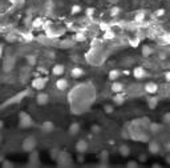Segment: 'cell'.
Masks as SVG:
<instances>
[{
  "mask_svg": "<svg viewBox=\"0 0 170 168\" xmlns=\"http://www.w3.org/2000/svg\"><path fill=\"white\" fill-rule=\"evenodd\" d=\"M146 160V158H145V155H141V161H145Z\"/></svg>",
  "mask_w": 170,
  "mask_h": 168,
  "instance_id": "46",
  "label": "cell"
},
{
  "mask_svg": "<svg viewBox=\"0 0 170 168\" xmlns=\"http://www.w3.org/2000/svg\"><path fill=\"white\" fill-rule=\"evenodd\" d=\"M166 151H169V152H170V141H169L168 144H166Z\"/></svg>",
  "mask_w": 170,
  "mask_h": 168,
  "instance_id": "44",
  "label": "cell"
},
{
  "mask_svg": "<svg viewBox=\"0 0 170 168\" xmlns=\"http://www.w3.org/2000/svg\"><path fill=\"white\" fill-rule=\"evenodd\" d=\"M126 167H129V168H136V167H138V161H136V160L128 161V163H126Z\"/></svg>",
  "mask_w": 170,
  "mask_h": 168,
  "instance_id": "27",
  "label": "cell"
},
{
  "mask_svg": "<svg viewBox=\"0 0 170 168\" xmlns=\"http://www.w3.org/2000/svg\"><path fill=\"white\" fill-rule=\"evenodd\" d=\"M153 167H154V168H158V167H161V166H160V164H157V163H154Z\"/></svg>",
  "mask_w": 170,
  "mask_h": 168,
  "instance_id": "47",
  "label": "cell"
},
{
  "mask_svg": "<svg viewBox=\"0 0 170 168\" xmlns=\"http://www.w3.org/2000/svg\"><path fill=\"white\" fill-rule=\"evenodd\" d=\"M43 25V19H40V17H37V19L33 20V27L35 28H39Z\"/></svg>",
  "mask_w": 170,
  "mask_h": 168,
  "instance_id": "26",
  "label": "cell"
},
{
  "mask_svg": "<svg viewBox=\"0 0 170 168\" xmlns=\"http://www.w3.org/2000/svg\"><path fill=\"white\" fill-rule=\"evenodd\" d=\"M157 90H158V85L154 83V81H148V83L145 84V91L149 95H154V93L157 92Z\"/></svg>",
  "mask_w": 170,
  "mask_h": 168,
  "instance_id": "5",
  "label": "cell"
},
{
  "mask_svg": "<svg viewBox=\"0 0 170 168\" xmlns=\"http://www.w3.org/2000/svg\"><path fill=\"white\" fill-rule=\"evenodd\" d=\"M12 4H15V5H22L23 3H24V0H10Z\"/></svg>",
  "mask_w": 170,
  "mask_h": 168,
  "instance_id": "34",
  "label": "cell"
},
{
  "mask_svg": "<svg viewBox=\"0 0 170 168\" xmlns=\"http://www.w3.org/2000/svg\"><path fill=\"white\" fill-rule=\"evenodd\" d=\"M19 124L22 128H29L32 124H33V120L29 116L27 112H20L19 115Z\"/></svg>",
  "mask_w": 170,
  "mask_h": 168,
  "instance_id": "2",
  "label": "cell"
},
{
  "mask_svg": "<svg viewBox=\"0 0 170 168\" xmlns=\"http://www.w3.org/2000/svg\"><path fill=\"white\" fill-rule=\"evenodd\" d=\"M80 131V124L79 123H72L69 127V134L72 135V136H74V135H77Z\"/></svg>",
  "mask_w": 170,
  "mask_h": 168,
  "instance_id": "17",
  "label": "cell"
},
{
  "mask_svg": "<svg viewBox=\"0 0 170 168\" xmlns=\"http://www.w3.org/2000/svg\"><path fill=\"white\" fill-rule=\"evenodd\" d=\"M0 143H1V136H0Z\"/></svg>",
  "mask_w": 170,
  "mask_h": 168,
  "instance_id": "50",
  "label": "cell"
},
{
  "mask_svg": "<svg viewBox=\"0 0 170 168\" xmlns=\"http://www.w3.org/2000/svg\"><path fill=\"white\" fill-rule=\"evenodd\" d=\"M1 54H3V48L0 47V57H1Z\"/></svg>",
  "mask_w": 170,
  "mask_h": 168,
  "instance_id": "48",
  "label": "cell"
},
{
  "mask_svg": "<svg viewBox=\"0 0 170 168\" xmlns=\"http://www.w3.org/2000/svg\"><path fill=\"white\" fill-rule=\"evenodd\" d=\"M142 54H144V56L150 55V54H151V49H150V48H148V47H145V48H144V52H142Z\"/></svg>",
  "mask_w": 170,
  "mask_h": 168,
  "instance_id": "36",
  "label": "cell"
},
{
  "mask_svg": "<svg viewBox=\"0 0 170 168\" xmlns=\"http://www.w3.org/2000/svg\"><path fill=\"white\" fill-rule=\"evenodd\" d=\"M157 16H161V15H163V10H158L157 12H156Z\"/></svg>",
  "mask_w": 170,
  "mask_h": 168,
  "instance_id": "42",
  "label": "cell"
},
{
  "mask_svg": "<svg viewBox=\"0 0 170 168\" xmlns=\"http://www.w3.org/2000/svg\"><path fill=\"white\" fill-rule=\"evenodd\" d=\"M138 43H140V40H138V39L132 40V42H130V44H132V46H138Z\"/></svg>",
  "mask_w": 170,
  "mask_h": 168,
  "instance_id": "39",
  "label": "cell"
},
{
  "mask_svg": "<svg viewBox=\"0 0 170 168\" xmlns=\"http://www.w3.org/2000/svg\"><path fill=\"white\" fill-rule=\"evenodd\" d=\"M48 102H49L48 93H45V92L37 93V96H36V103H37L39 105H45V104H48Z\"/></svg>",
  "mask_w": 170,
  "mask_h": 168,
  "instance_id": "3",
  "label": "cell"
},
{
  "mask_svg": "<svg viewBox=\"0 0 170 168\" xmlns=\"http://www.w3.org/2000/svg\"><path fill=\"white\" fill-rule=\"evenodd\" d=\"M118 152L121 154V156L126 158V156H129V155H130V148L126 146V144H121L120 148H118Z\"/></svg>",
  "mask_w": 170,
  "mask_h": 168,
  "instance_id": "12",
  "label": "cell"
},
{
  "mask_svg": "<svg viewBox=\"0 0 170 168\" xmlns=\"http://www.w3.org/2000/svg\"><path fill=\"white\" fill-rule=\"evenodd\" d=\"M47 84V78H37L32 81V87L36 90H43Z\"/></svg>",
  "mask_w": 170,
  "mask_h": 168,
  "instance_id": "4",
  "label": "cell"
},
{
  "mask_svg": "<svg viewBox=\"0 0 170 168\" xmlns=\"http://www.w3.org/2000/svg\"><path fill=\"white\" fill-rule=\"evenodd\" d=\"M166 39H168V40H166V42H170V35H169L168 37H166Z\"/></svg>",
  "mask_w": 170,
  "mask_h": 168,
  "instance_id": "49",
  "label": "cell"
},
{
  "mask_svg": "<svg viewBox=\"0 0 170 168\" xmlns=\"http://www.w3.org/2000/svg\"><path fill=\"white\" fill-rule=\"evenodd\" d=\"M12 66H13V60H12V57H7L4 60V71H7V72H10L11 68H12Z\"/></svg>",
  "mask_w": 170,
  "mask_h": 168,
  "instance_id": "18",
  "label": "cell"
},
{
  "mask_svg": "<svg viewBox=\"0 0 170 168\" xmlns=\"http://www.w3.org/2000/svg\"><path fill=\"white\" fill-rule=\"evenodd\" d=\"M3 167H7V168H11V167H15V164L10 160H3Z\"/></svg>",
  "mask_w": 170,
  "mask_h": 168,
  "instance_id": "28",
  "label": "cell"
},
{
  "mask_svg": "<svg viewBox=\"0 0 170 168\" xmlns=\"http://www.w3.org/2000/svg\"><path fill=\"white\" fill-rule=\"evenodd\" d=\"M165 78H166V80L170 81V71H168V72L165 73Z\"/></svg>",
  "mask_w": 170,
  "mask_h": 168,
  "instance_id": "41",
  "label": "cell"
},
{
  "mask_svg": "<svg viewBox=\"0 0 170 168\" xmlns=\"http://www.w3.org/2000/svg\"><path fill=\"white\" fill-rule=\"evenodd\" d=\"M64 66L62 64H56L55 67L52 68V73L53 75H56V76H60V75H62L64 73Z\"/></svg>",
  "mask_w": 170,
  "mask_h": 168,
  "instance_id": "11",
  "label": "cell"
},
{
  "mask_svg": "<svg viewBox=\"0 0 170 168\" xmlns=\"http://www.w3.org/2000/svg\"><path fill=\"white\" fill-rule=\"evenodd\" d=\"M93 12H94V10H93V8H88V10H86V13H88L89 16H91V15L93 13Z\"/></svg>",
  "mask_w": 170,
  "mask_h": 168,
  "instance_id": "40",
  "label": "cell"
},
{
  "mask_svg": "<svg viewBox=\"0 0 170 168\" xmlns=\"http://www.w3.org/2000/svg\"><path fill=\"white\" fill-rule=\"evenodd\" d=\"M86 149H88V143H86L85 140H79L76 143V151L79 152V154H84L86 152Z\"/></svg>",
  "mask_w": 170,
  "mask_h": 168,
  "instance_id": "6",
  "label": "cell"
},
{
  "mask_svg": "<svg viewBox=\"0 0 170 168\" xmlns=\"http://www.w3.org/2000/svg\"><path fill=\"white\" fill-rule=\"evenodd\" d=\"M160 128H161V125H160V124H157V123H151V124H150V129H151L153 132L158 131Z\"/></svg>",
  "mask_w": 170,
  "mask_h": 168,
  "instance_id": "29",
  "label": "cell"
},
{
  "mask_svg": "<svg viewBox=\"0 0 170 168\" xmlns=\"http://www.w3.org/2000/svg\"><path fill=\"white\" fill-rule=\"evenodd\" d=\"M165 160H166V163H168V164H170V155L166 156V158H165Z\"/></svg>",
  "mask_w": 170,
  "mask_h": 168,
  "instance_id": "43",
  "label": "cell"
},
{
  "mask_svg": "<svg viewBox=\"0 0 170 168\" xmlns=\"http://www.w3.org/2000/svg\"><path fill=\"white\" fill-rule=\"evenodd\" d=\"M148 148H149V152L150 154H158L160 152V144L157 143V141H150L149 143V146H148Z\"/></svg>",
  "mask_w": 170,
  "mask_h": 168,
  "instance_id": "8",
  "label": "cell"
},
{
  "mask_svg": "<svg viewBox=\"0 0 170 168\" xmlns=\"http://www.w3.org/2000/svg\"><path fill=\"white\" fill-rule=\"evenodd\" d=\"M56 87L60 91H65L68 88V80L67 79H59V80L56 81Z\"/></svg>",
  "mask_w": 170,
  "mask_h": 168,
  "instance_id": "10",
  "label": "cell"
},
{
  "mask_svg": "<svg viewBox=\"0 0 170 168\" xmlns=\"http://www.w3.org/2000/svg\"><path fill=\"white\" fill-rule=\"evenodd\" d=\"M85 39H86L85 34H82V32H77V34L74 35V40H76V42H84Z\"/></svg>",
  "mask_w": 170,
  "mask_h": 168,
  "instance_id": "24",
  "label": "cell"
},
{
  "mask_svg": "<svg viewBox=\"0 0 170 168\" xmlns=\"http://www.w3.org/2000/svg\"><path fill=\"white\" fill-rule=\"evenodd\" d=\"M3 127H4V123H3V120H0V129H1Z\"/></svg>",
  "mask_w": 170,
  "mask_h": 168,
  "instance_id": "45",
  "label": "cell"
},
{
  "mask_svg": "<svg viewBox=\"0 0 170 168\" xmlns=\"http://www.w3.org/2000/svg\"><path fill=\"white\" fill-rule=\"evenodd\" d=\"M157 102H158L157 98H149V99H148V105H149V108H150V110H154V108L157 107Z\"/></svg>",
  "mask_w": 170,
  "mask_h": 168,
  "instance_id": "20",
  "label": "cell"
},
{
  "mask_svg": "<svg viewBox=\"0 0 170 168\" xmlns=\"http://www.w3.org/2000/svg\"><path fill=\"white\" fill-rule=\"evenodd\" d=\"M120 13V8L118 7H113L112 10H110V15H112V16H116V15H118Z\"/></svg>",
  "mask_w": 170,
  "mask_h": 168,
  "instance_id": "30",
  "label": "cell"
},
{
  "mask_svg": "<svg viewBox=\"0 0 170 168\" xmlns=\"http://www.w3.org/2000/svg\"><path fill=\"white\" fill-rule=\"evenodd\" d=\"M71 75H72V78L77 79V78H80V76L84 75V71H82V68H80V67H74V68L72 69V72H71Z\"/></svg>",
  "mask_w": 170,
  "mask_h": 168,
  "instance_id": "16",
  "label": "cell"
},
{
  "mask_svg": "<svg viewBox=\"0 0 170 168\" xmlns=\"http://www.w3.org/2000/svg\"><path fill=\"white\" fill-rule=\"evenodd\" d=\"M29 163L33 166L35 163H39V154L37 152H35V149L31 152V158H29Z\"/></svg>",
  "mask_w": 170,
  "mask_h": 168,
  "instance_id": "19",
  "label": "cell"
},
{
  "mask_svg": "<svg viewBox=\"0 0 170 168\" xmlns=\"http://www.w3.org/2000/svg\"><path fill=\"white\" fill-rule=\"evenodd\" d=\"M59 164L60 166H68V164H71V158L68 154H59Z\"/></svg>",
  "mask_w": 170,
  "mask_h": 168,
  "instance_id": "7",
  "label": "cell"
},
{
  "mask_svg": "<svg viewBox=\"0 0 170 168\" xmlns=\"http://www.w3.org/2000/svg\"><path fill=\"white\" fill-rule=\"evenodd\" d=\"M100 28L102 29V31H106V29H109V25L106 24V23H100Z\"/></svg>",
  "mask_w": 170,
  "mask_h": 168,
  "instance_id": "35",
  "label": "cell"
},
{
  "mask_svg": "<svg viewBox=\"0 0 170 168\" xmlns=\"http://www.w3.org/2000/svg\"><path fill=\"white\" fill-rule=\"evenodd\" d=\"M92 131H93V132H100V127H98V125H93V127H92Z\"/></svg>",
  "mask_w": 170,
  "mask_h": 168,
  "instance_id": "38",
  "label": "cell"
},
{
  "mask_svg": "<svg viewBox=\"0 0 170 168\" xmlns=\"http://www.w3.org/2000/svg\"><path fill=\"white\" fill-rule=\"evenodd\" d=\"M113 102L116 103L117 105H121V104H124V102H125V96L122 95L121 92H117L114 96H113Z\"/></svg>",
  "mask_w": 170,
  "mask_h": 168,
  "instance_id": "13",
  "label": "cell"
},
{
  "mask_svg": "<svg viewBox=\"0 0 170 168\" xmlns=\"http://www.w3.org/2000/svg\"><path fill=\"white\" fill-rule=\"evenodd\" d=\"M41 128H43L44 132H52L53 129H55V124H53L52 122H44Z\"/></svg>",
  "mask_w": 170,
  "mask_h": 168,
  "instance_id": "14",
  "label": "cell"
},
{
  "mask_svg": "<svg viewBox=\"0 0 170 168\" xmlns=\"http://www.w3.org/2000/svg\"><path fill=\"white\" fill-rule=\"evenodd\" d=\"M104 32H105V34H104V39L110 40V39H113V37H114V32L110 31V29H106V31H104Z\"/></svg>",
  "mask_w": 170,
  "mask_h": 168,
  "instance_id": "23",
  "label": "cell"
},
{
  "mask_svg": "<svg viewBox=\"0 0 170 168\" xmlns=\"http://www.w3.org/2000/svg\"><path fill=\"white\" fill-rule=\"evenodd\" d=\"M133 75L136 79H142V78H145L146 72L142 67H137V68H134V71H133Z\"/></svg>",
  "mask_w": 170,
  "mask_h": 168,
  "instance_id": "9",
  "label": "cell"
},
{
  "mask_svg": "<svg viewBox=\"0 0 170 168\" xmlns=\"http://www.w3.org/2000/svg\"><path fill=\"white\" fill-rule=\"evenodd\" d=\"M81 11V7L80 5H73L72 7V13H79Z\"/></svg>",
  "mask_w": 170,
  "mask_h": 168,
  "instance_id": "32",
  "label": "cell"
},
{
  "mask_svg": "<svg viewBox=\"0 0 170 168\" xmlns=\"http://www.w3.org/2000/svg\"><path fill=\"white\" fill-rule=\"evenodd\" d=\"M122 90H124V85H122L120 81H113V83H112V91L114 93L122 92Z\"/></svg>",
  "mask_w": 170,
  "mask_h": 168,
  "instance_id": "15",
  "label": "cell"
},
{
  "mask_svg": "<svg viewBox=\"0 0 170 168\" xmlns=\"http://www.w3.org/2000/svg\"><path fill=\"white\" fill-rule=\"evenodd\" d=\"M144 19H145V13H144V12H140V13H137V15H136V17H134V20H136L137 23H141V22H144Z\"/></svg>",
  "mask_w": 170,
  "mask_h": 168,
  "instance_id": "25",
  "label": "cell"
},
{
  "mask_svg": "<svg viewBox=\"0 0 170 168\" xmlns=\"http://www.w3.org/2000/svg\"><path fill=\"white\" fill-rule=\"evenodd\" d=\"M163 123H165V124H170V112L163 115Z\"/></svg>",
  "mask_w": 170,
  "mask_h": 168,
  "instance_id": "31",
  "label": "cell"
},
{
  "mask_svg": "<svg viewBox=\"0 0 170 168\" xmlns=\"http://www.w3.org/2000/svg\"><path fill=\"white\" fill-rule=\"evenodd\" d=\"M104 111H105L106 113H112V112H113V107L108 104V105H105V107H104Z\"/></svg>",
  "mask_w": 170,
  "mask_h": 168,
  "instance_id": "33",
  "label": "cell"
},
{
  "mask_svg": "<svg viewBox=\"0 0 170 168\" xmlns=\"http://www.w3.org/2000/svg\"><path fill=\"white\" fill-rule=\"evenodd\" d=\"M118 76H120V72H118L117 69H113L109 72V79L110 80H117Z\"/></svg>",
  "mask_w": 170,
  "mask_h": 168,
  "instance_id": "22",
  "label": "cell"
},
{
  "mask_svg": "<svg viewBox=\"0 0 170 168\" xmlns=\"http://www.w3.org/2000/svg\"><path fill=\"white\" fill-rule=\"evenodd\" d=\"M101 159H102V160H106V159H108V152H101Z\"/></svg>",
  "mask_w": 170,
  "mask_h": 168,
  "instance_id": "37",
  "label": "cell"
},
{
  "mask_svg": "<svg viewBox=\"0 0 170 168\" xmlns=\"http://www.w3.org/2000/svg\"><path fill=\"white\" fill-rule=\"evenodd\" d=\"M25 60H27V63H28L29 66H35V64H36V57H35L33 55H27Z\"/></svg>",
  "mask_w": 170,
  "mask_h": 168,
  "instance_id": "21",
  "label": "cell"
},
{
  "mask_svg": "<svg viewBox=\"0 0 170 168\" xmlns=\"http://www.w3.org/2000/svg\"><path fill=\"white\" fill-rule=\"evenodd\" d=\"M36 146H37L36 137L35 136H28V137H25V139L23 140L22 148H23V151H25V152H32L35 148H36Z\"/></svg>",
  "mask_w": 170,
  "mask_h": 168,
  "instance_id": "1",
  "label": "cell"
}]
</instances>
